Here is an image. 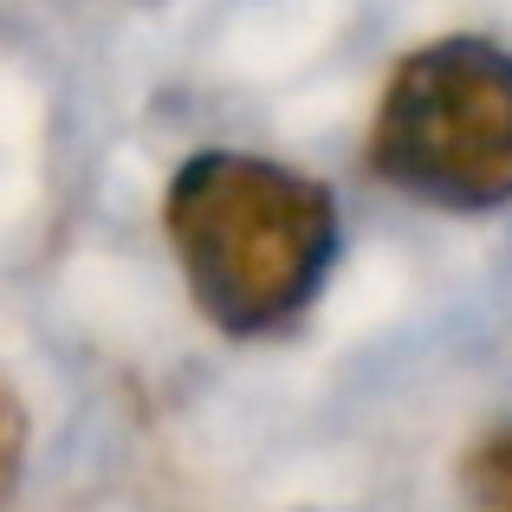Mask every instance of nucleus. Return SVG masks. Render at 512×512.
<instances>
[{
  "mask_svg": "<svg viewBox=\"0 0 512 512\" xmlns=\"http://www.w3.org/2000/svg\"><path fill=\"white\" fill-rule=\"evenodd\" d=\"M169 247L195 305L227 338L299 325L338 260V208L299 169L208 150L169 182Z\"/></svg>",
  "mask_w": 512,
  "mask_h": 512,
  "instance_id": "1",
  "label": "nucleus"
},
{
  "mask_svg": "<svg viewBox=\"0 0 512 512\" xmlns=\"http://www.w3.org/2000/svg\"><path fill=\"white\" fill-rule=\"evenodd\" d=\"M370 163L428 208L512 201V59L493 39H435L409 52L376 104Z\"/></svg>",
  "mask_w": 512,
  "mask_h": 512,
  "instance_id": "2",
  "label": "nucleus"
},
{
  "mask_svg": "<svg viewBox=\"0 0 512 512\" xmlns=\"http://www.w3.org/2000/svg\"><path fill=\"white\" fill-rule=\"evenodd\" d=\"M467 500L480 512H512V428L467 454Z\"/></svg>",
  "mask_w": 512,
  "mask_h": 512,
  "instance_id": "3",
  "label": "nucleus"
},
{
  "mask_svg": "<svg viewBox=\"0 0 512 512\" xmlns=\"http://www.w3.org/2000/svg\"><path fill=\"white\" fill-rule=\"evenodd\" d=\"M20 454H26V415H20V402H13V389L0 383V500H7L13 480H20Z\"/></svg>",
  "mask_w": 512,
  "mask_h": 512,
  "instance_id": "4",
  "label": "nucleus"
}]
</instances>
